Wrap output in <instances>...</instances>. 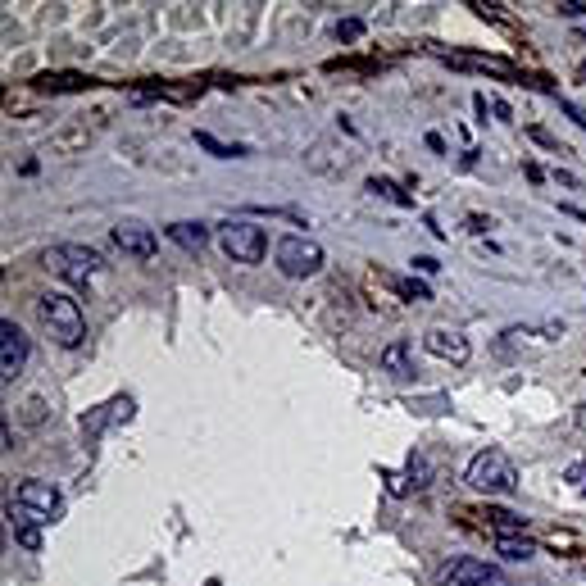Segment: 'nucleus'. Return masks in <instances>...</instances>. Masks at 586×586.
<instances>
[{
    "label": "nucleus",
    "mask_w": 586,
    "mask_h": 586,
    "mask_svg": "<svg viewBox=\"0 0 586 586\" xmlns=\"http://www.w3.org/2000/svg\"><path fill=\"white\" fill-rule=\"evenodd\" d=\"M23 368H28V337L14 318H0V382L14 387L23 378Z\"/></svg>",
    "instance_id": "8"
},
{
    "label": "nucleus",
    "mask_w": 586,
    "mask_h": 586,
    "mask_svg": "<svg viewBox=\"0 0 586 586\" xmlns=\"http://www.w3.org/2000/svg\"><path fill=\"white\" fill-rule=\"evenodd\" d=\"M46 269L55 273V278H64L69 287H87V282L96 278V269H100V255L91 246L69 241V246H50L46 250Z\"/></svg>",
    "instance_id": "3"
},
{
    "label": "nucleus",
    "mask_w": 586,
    "mask_h": 586,
    "mask_svg": "<svg viewBox=\"0 0 586 586\" xmlns=\"http://www.w3.org/2000/svg\"><path fill=\"white\" fill-rule=\"evenodd\" d=\"M364 37V19H341L337 23V41H359Z\"/></svg>",
    "instance_id": "20"
},
{
    "label": "nucleus",
    "mask_w": 586,
    "mask_h": 586,
    "mask_svg": "<svg viewBox=\"0 0 586 586\" xmlns=\"http://www.w3.org/2000/svg\"><path fill=\"white\" fill-rule=\"evenodd\" d=\"M87 78H78V73H41L37 87H50V91H64V87H82Z\"/></svg>",
    "instance_id": "19"
},
{
    "label": "nucleus",
    "mask_w": 586,
    "mask_h": 586,
    "mask_svg": "<svg viewBox=\"0 0 586 586\" xmlns=\"http://www.w3.org/2000/svg\"><path fill=\"white\" fill-rule=\"evenodd\" d=\"M114 246L132 259H155L159 241H155V228H146V223H137V219H123L119 228H114Z\"/></svg>",
    "instance_id": "9"
},
{
    "label": "nucleus",
    "mask_w": 586,
    "mask_h": 586,
    "mask_svg": "<svg viewBox=\"0 0 586 586\" xmlns=\"http://www.w3.org/2000/svg\"><path fill=\"white\" fill-rule=\"evenodd\" d=\"M455 64H464V69H487V73H500V78H518V69L509 60H500V55H455Z\"/></svg>",
    "instance_id": "14"
},
{
    "label": "nucleus",
    "mask_w": 586,
    "mask_h": 586,
    "mask_svg": "<svg viewBox=\"0 0 586 586\" xmlns=\"http://www.w3.org/2000/svg\"><path fill=\"white\" fill-rule=\"evenodd\" d=\"M564 477H568V482H577V487H582V482H586V459H577V464H568V468H564Z\"/></svg>",
    "instance_id": "22"
},
{
    "label": "nucleus",
    "mask_w": 586,
    "mask_h": 586,
    "mask_svg": "<svg viewBox=\"0 0 586 586\" xmlns=\"http://www.w3.org/2000/svg\"><path fill=\"white\" fill-rule=\"evenodd\" d=\"M37 314L41 323H46V332L60 346H82L87 341V314H82V305L69 296V291H46V296L37 300Z\"/></svg>",
    "instance_id": "1"
},
{
    "label": "nucleus",
    "mask_w": 586,
    "mask_h": 586,
    "mask_svg": "<svg viewBox=\"0 0 586 586\" xmlns=\"http://www.w3.org/2000/svg\"><path fill=\"white\" fill-rule=\"evenodd\" d=\"M273 259H278L282 278H314L323 269V246L314 237H282Z\"/></svg>",
    "instance_id": "5"
},
{
    "label": "nucleus",
    "mask_w": 586,
    "mask_h": 586,
    "mask_svg": "<svg viewBox=\"0 0 586 586\" xmlns=\"http://www.w3.org/2000/svg\"><path fill=\"white\" fill-rule=\"evenodd\" d=\"M10 527H14V541H19L23 550H41V532H37V518H32L28 509L10 505Z\"/></svg>",
    "instance_id": "11"
},
{
    "label": "nucleus",
    "mask_w": 586,
    "mask_h": 586,
    "mask_svg": "<svg viewBox=\"0 0 586 586\" xmlns=\"http://www.w3.org/2000/svg\"><path fill=\"white\" fill-rule=\"evenodd\" d=\"M496 555L514 559V564H527V559L537 555V541H527L523 532H518V537H496Z\"/></svg>",
    "instance_id": "15"
},
{
    "label": "nucleus",
    "mask_w": 586,
    "mask_h": 586,
    "mask_svg": "<svg viewBox=\"0 0 586 586\" xmlns=\"http://www.w3.org/2000/svg\"><path fill=\"white\" fill-rule=\"evenodd\" d=\"M559 14H568V19H582L586 5H577V0H564V5H559Z\"/></svg>",
    "instance_id": "24"
},
{
    "label": "nucleus",
    "mask_w": 586,
    "mask_h": 586,
    "mask_svg": "<svg viewBox=\"0 0 586 586\" xmlns=\"http://www.w3.org/2000/svg\"><path fill=\"white\" fill-rule=\"evenodd\" d=\"M414 269H418V273H437L441 264H437V259H432V255H418V259H414Z\"/></svg>",
    "instance_id": "23"
},
{
    "label": "nucleus",
    "mask_w": 586,
    "mask_h": 586,
    "mask_svg": "<svg viewBox=\"0 0 586 586\" xmlns=\"http://www.w3.org/2000/svg\"><path fill=\"white\" fill-rule=\"evenodd\" d=\"M14 505L28 509L37 523H55V518L64 514L60 487H50V482H41V477H28V482H19V491H14Z\"/></svg>",
    "instance_id": "7"
},
{
    "label": "nucleus",
    "mask_w": 586,
    "mask_h": 586,
    "mask_svg": "<svg viewBox=\"0 0 586 586\" xmlns=\"http://www.w3.org/2000/svg\"><path fill=\"white\" fill-rule=\"evenodd\" d=\"M468 487L482 491V496H514L518 491L514 459H509L505 450H496V446L477 450V455L468 459Z\"/></svg>",
    "instance_id": "2"
},
{
    "label": "nucleus",
    "mask_w": 586,
    "mask_h": 586,
    "mask_svg": "<svg viewBox=\"0 0 586 586\" xmlns=\"http://www.w3.org/2000/svg\"><path fill=\"white\" fill-rule=\"evenodd\" d=\"M368 191H373V196H387L391 205H414V200H409L391 178H368Z\"/></svg>",
    "instance_id": "17"
},
{
    "label": "nucleus",
    "mask_w": 586,
    "mask_h": 586,
    "mask_svg": "<svg viewBox=\"0 0 586 586\" xmlns=\"http://www.w3.org/2000/svg\"><path fill=\"white\" fill-rule=\"evenodd\" d=\"M196 146H205L209 155H219V159H237V155H246V146H228V141H219L214 132H196Z\"/></svg>",
    "instance_id": "16"
},
{
    "label": "nucleus",
    "mask_w": 586,
    "mask_h": 586,
    "mask_svg": "<svg viewBox=\"0 0 586 586\" xmlns=\"http://www.w3.org/2000/svg\"><path fill=\"white\" fill-rule=\"evenodd\" d=\"M437 582L441 586H514V577L500 573L496 564L487 559H450V564L437 568Z\"/></svg>",
    "instance_id": "6"
},
{
    "label": "nucleus",
    "mask_w": 586,
    "mask_h": 586,
    "mask_svg": "<svg viewBox=\"0 0 586 586\" xmlns=\"http://www.w3.org/2000/svg\"><path fill=\"white\" fill-rule=\"evenodd\" d=\"M382 282H387V287H396L405 300H432V291L423 287V282H414V278H382Z\"/></svg>",
    "instance_id": "18"
},
{
    "label": "nucleus",
    "mask_w": 586,
    "mask_h": 586,
    "mask_svg": "<svg viewBox=\"0 0 586 586\" xmlns=\"http://www.w3.org/2000/svg\"><path fill=\"white\" fill-rule=\"evenodd\" d=\"M532 137H537V141H541V146H559V141H555V137H550V132H546V128H532Z\"/></svg>",
    "instance_id": "25"
},
{
    "label": "nucleus",
    "mask_w": 586,
    "mask_h": 586,
    "mask_svg": "<svg viewBox=\"0 0 586 586\" xmlns=\"http://www.w3.org/2000/svg\"><path fill=\"white\" fill-rule=\"evenodd\" d=\"M573 418H577V428L586 432V405H577V414H573Z\"/></svg>",
    "instance_id": "26"
},
{
    "label": "nucleus",
    "mask_w": 586,
    "mask_h": 586,
    "mask_svg": "<svg viewBox=\"0 0 586 586\" xmlns=\"http://www.w3.org/2000/svg\"><path fill=\"white\" fill-rule=\"evenodd\" d=\"M423 346H428V355L450 359V364H464V359L473 355V350H468V337L455 328H432L428 337H423Z\"/></svg>",
    "instance_id": "10"
},
{
    "label": "nucleus",
    "mask_w": 586,
    "mask_h": 586,
    "mask_svg": "<svg viewBox=\"0 0 586 586\" xmlns=\"http://www.w3.org/2000/svg\"><path fill=\"white\" fill-rule=\"evenodd\" d=\"M219 250L232 259V264H259L269 255V232L255 228V223L237 219V223H223L219 228Z\"/></svg>",
    "instance_id": "4"
},
{
    "label": "nucleus",
    "mask_w": 586,
    "mask_h": 586,
    "mask_svg": "<svg viewBox=\"0 0 586 586\" xmlns=\"http://www.w3.org/2000/svg\"><path fill=\"white\" fill-rule=\"evenodd\" d=\"M378 364L387 368L391 378H414V355H409L405 341H391V346L378 355Z\"/></svg>",
    "instance_id": "12"
},
{
    "label": "nucleus",
    "mask_w": 586,
    "mask_h": 586,
    "mask_svg": "<svg viewBox=\"0 0 586 586\" xmlns=\"http://www.w3.org/2000/svg\"><path fill=\"white\" fill-rule=\"evenodd\" d=\"M169 237L178 241L182 250H191V255H200V250H205V241H209V232H205V223H191V219H182V223H169Z\"/></svg>",
    "instance_id": "13"
},
{
    "label": "nucleus",
    "mask_w": 586,
    "mask_h": 586,
    "mask_svg": "<svg viewBox=\"0 0 586 586\" xmlns=\"http://www.w3.org/2000/svg\"><path fill=\"white\" fill-rule=\"evenodd\" d=\"M409 477H414V487H428V464H423V459H409Z\"/></svg>",
    "instance_id": "21"
}]
</instances>
